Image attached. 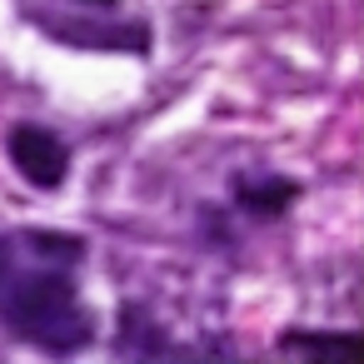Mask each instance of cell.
Returning <instances> with one entry per match:
<instances>
[{"mask_svg":"<svg viewBox=\"0 0 364 364\" xmlns=\"http://www.w3.org/2000/svg\"><path fill=\"white\" fill-rule=\"evenodd\" d=\"M6 155L16 165V175L36 190H60L65 175H70V145L46 125H11Z\"/></svg>","mask_w":364,"mask_h":364,"instance_id":"2","label":"cell"},{"mask_svg":"<svg viewBox=\"0 0 364 364\" xmlns=\"http://www.w3.org/2000/svg\"><path fill=\"white\" fill-rule=\"evenodd\" d=\"M279 349L284 354H349V349H359V334H304V329H294L279 339Z\"/></svg>","mask_w":364,"mask_h":364,"instance_id":"6","label":"cell"},{"mask_svg":"<svg viewBox=\"0 0 364 364\" xmlns=\"http://www.w3.org/2000/svg\"><path fill=\"white\" fill-rule=\"evenodd\" d=\"M85 6H100V11H110V6H115V0H85Z\"/></svg>","mask_w":364,"mask_h":364,"instance_id":"7","label":"cell"},{"mask_svg":"<svg viewBox=\"0 0 364 364\" xmlns=\"http://www.w3.org/2000/svg\"><path fill=\"white\" fill-rule=\"evenodd\" d=\"M115 349H120V354H140V359H160V354H170V339H165L160 324L145 314V304H125V309H120Z\"/></svg>","mask_w":364,"mask_h":364,"instance_id":"5","label":"cell"},{"mask_svg":"<svg viewBox=\"0 0 364 364\" xmlns=\"http://www.w3.org/2000/svg\"><path fill=\"white\" fill-rule=\"evenodd\" d=\"M55 41L75 46V50H130V55H150V31L145 26H95V21H60V16H36Z\"/></svg>","mask_w":364,"mask_h":364,"instance_id":"3","label":"cell"},{"mask_svg":"<svg viewBox=\"0 0 364 364\" xmlns=\"http://www.w3.org/2000/svg\"><path fill=\"white\" fill-rule=\"evenodd\" d=\"M299 200V180L284 175H240L235 180V210L255 215V220H274Z\"/></svg>","mask_w":364,"mask_h":364,"instance_id":"4","label":"cell"},{"mask_svg":"<svg viewBox=\"0 0 364 364\" xmlns=\"http://www.w3.org/2000/svg\"><path fill=\"white\" fill-rule=\"evenodd\" d=\"M85 240L65 230H16L0 235V329L46 349L75 354L95 339L90 304L75 289V264Z\"/></svg>","mask_w":364,"mask_h":364,"instance_id":"1","label":"cell"}]
</instances>
